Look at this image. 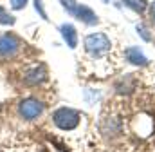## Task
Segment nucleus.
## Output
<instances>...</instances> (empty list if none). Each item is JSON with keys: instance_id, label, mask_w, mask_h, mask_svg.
Segmentation results:
<instances>
[{"instance_id": "5", "label": "nucleus", "mask_w": 155, "mask_h": 152, "mask_svg": "<svg viewBox=\"0 0 155 152\" xmlns=\"http://www.w3.org/2000/svg\"><path fill=\"white\" fill-rule=\"evenodd\" d=\"M18 49H20V40L15 35H11V33L0 35V56L11 58L18 53Z\"/></svg>"}, {"instance_id": "7", "label": "nucleus", "mask_w": 155, "mask_h": 152, "mask_svg": "<svg viewBox=\"0 0 155 152\" xmlns=\"http://www.w3.org/2000/svg\"><path fill=\"white\" fill-rule=\"evenodd\" d=\"M45 80H47V71H45L43 65H36V67H33V69L27 71V74H25V81L31 83V85L43 83Z\"/></svg>"}, {"instance_id": "15", "label": "nucleus", "mask_w": 155, "mask_h": 152, "mask_svg": "<svg viewBox=\"0 0 155 152\" xmlns=\"http://www.w3.org/2000/svg\"><path fill=\"white\" fill-rule=\"evenodd\" d=\"M103 2H108V0H103Z\"/></svg>"}, {"instance_id": "14", "label": "nucleus", "mask_w": 155, "mask_h": 152, "mask_svg": "<svg viewBox=\"0 0 155 152\" xmlns=\"http://www.w3.org/2000/svg\"><path fill=\"white\" fill-rule=\"evenodd\" d=\"M150 15H152V18L155 20V2L152 4V7H150Z\"/></svg>"}, {"instance_id": "11", "label": "nucleus", "mask_w": 155, "mask_h": 152, "mask_svg": "<svg viewBox=\"0 0 155 152\" xmlns=\"http://www.w3.org/2000/svg\"><path fill=\"white\" fill-rule=\"evenodd\" d=\"M27 2L29 0H9V5H11L13 11H20V9H24L27 5Z\"/></svg>"}, {"instance_id": "9", "label": "nucleus", "mask_w": 155, "mask_h": 152, "mask_svg": "<svg viewBox=\"0 0 155 152\" xmlns=\"http://www.w3.org/2000/svg\"><path fill=\"white\" fill-rule=\"evenodd\" d=\"M15 22H16V18L4 5H0V26H15Z\"/></svg>"}, {"instance_id": "8", "label": "nucleus", "mask_w": 155, "mask_h": 152, "mask_svg": "<svg viewBox=\"0 0 155 152\" xmlns=\"http://www.w3.org/2000/svg\"><path fill=\"white\" fill-rule=\"evenodd\" d=\"M126 58H128V62H132V64H135V65H146V64H148L146 56H144L137 47L126 49Z\"/></svg>"}, {"instance_id": "4", "label": "nucleus", "mask_w": 155, "mask_h": 152, "mask_svg": "<svg viewBox=\"0 0 155 152\" xmlns=\"http://www.w3.org/2000/svg\"><path fill=\"white\" fill-rule=\"evenodd\" d=\"M43 109H45L43 103L38 102L36 98H25L18 105V112L24 119H36L38 116H41Z\"/></svg>"}, {"instance_id": "1", "label": "nucleus", "mask_w": 155, "mask_h": 152, "mask_svg": "<svg viewBox=\"0 0 155 152\" xmlns=\"http://www.w3.org/2000/svg\"><path fill=\"white\" fill-rule=\"evenodd\" d=\"M60 2H61L63 9L69 15H72L74 18L81 20L83 24H87V26H96L97 24V15L90 7H87L83 4H78L76 0H60Z\"/></svg>"}, {"instance_id": "3", "label": "nucleus", "mask_w": 155, "mask_h": 152, "mask_svg": "<svg viewBox=\"0 0 155 152\" xmlns=\"http://www.w3.org/2000/svg\"><path fill=\"white\" fill-rule=\"evenodd\" d=\"M52 121L61 130H72L79 125V112L71 107H61L52 114Z\"/></svg>"}, {"instance_id": "12", "label": "nucleus", "mask_w": 155, "mask_h": 152, "mask_svg": "<svg viewBox=\"0 0 155 152\" xmlns=\"http://www.w3.org/2000/svg\"><path fill=\"white\" fill-rule=\"evenodd\" d=\"M35 9H36V13H40V16L43 20H47V13L43 9V0H35Z\"/></svg>"}, {"instance_id": "10", "label": "nucleus", "mask_w": 155, "mask_h": 152, "mask_svg": "<svg viewBox=\"0 0 155 152\" xmlns=\"http://www.w3.org/2000/svg\"><path fill=\"white\" fill-rule=\"evenodd\" d=\"M130 9L137 11V13H143L146 9V0H123Z\"/></svg>"}, {"instance_id": "2", "label": "nucleus", "mask_w": 155, "mask_h": 152, "mask_svg": "<svg viewBox=\"0 0 155 152\" xmlns=\"http://www.w3.org/2000/svg\"><path fill=\"white\" fill-rule=\"evenodd\" d=\"M110 47H112L110 38L105 33H92L85 36V49L92 56H103L107 51H110Z\"/></svg>"}, {"instance_id": "13", "label": "nucleus", "mask_w": 155, "mask_h": 152, "mask_svg": "<svg viewBox=\"0 0 155 152\" xmlns=\"http://www.w3.org/2000/svg\"><path fill=\"white\" fill-rule=\"evenodd\" d=\"M137 31H139V35H141V36L144 38L146 42H150V40H152V36L148 35V29H146V27H144L143 24H141V26H137Z\"/></svg>"}, {"instance_id": "6", "label": "nucleus", "mask_w": 155, "mask_h": 152, "mask_svg": "<svg viewBox=\"0 0 155 152\" xmlns=\"http://www.w3.org/2000/svg\"><path fill=\"white\" fill-rule=\"evenodd\" d=\"M60 33H61L63 40L67 42V45L71 49H76L78 47V33H76V27L72 24H61L60 26Z\"/></svg>"}]
</instances>
